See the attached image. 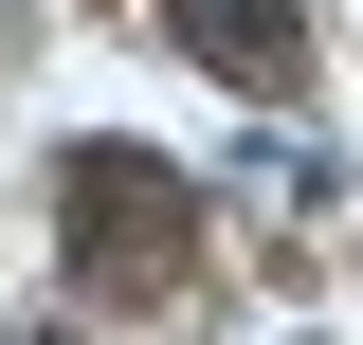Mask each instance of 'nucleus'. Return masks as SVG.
I'll return each instance as SVG.
<instances>
[{
	"label": "nucleus",
	"mask_w": 363,
	"mask_h": 345,
	"mask_svg": "<svg viewBox=\"0 0 363 345\" xmlns=\"http://www.w3.org/2000/svg\"><path fill=\"white\" fill-rule=\"evenodd\" d=\"M164 18L218 91H291V0H164Z\"/></svg>",
	"instance_id": "f03ea898"
},
{
	"label": "nucleus",
	"mask_w": 363,
	"mask_h": 345,
	"mask_svg": "<svg viewBox=\"0 0 363 345\" xmlns=\"http://www.w3.org/2000/svg\"><path fill=\"white\" fill-rule=\"evenodd\" d=\"M55 236H73V273H91V291H164V273L200 255L182 164H145V146H73V164H55Z\"/></svg>",
	"instance_id": "f257e3e1"
}]
</instances>
